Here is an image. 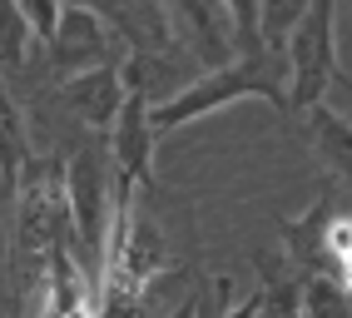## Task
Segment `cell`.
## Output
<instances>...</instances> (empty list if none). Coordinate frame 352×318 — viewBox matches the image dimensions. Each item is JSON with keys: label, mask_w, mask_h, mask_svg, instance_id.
I'll return each mask as SVG.
<instances>
[{"label": "cell", "mask_w": 352, "mask_h": 318, "mask_svg": "<svg viewBox=\"0 0 352 318\" xmlns=\"http://www.w3.org/2000/svg\"><path fill=\"white\" fill-rule=\"evenodd\" d=\"M233 100H268L273 109L293 115V105H288V85L278 80L273 60H228V65H214L208 75H199L194 85H184L179 95L159 100V105L149 109L154 140H164L169 129L189 125V120L214 115V109H223V105H233Z\"/></svg>", "instance_id": "1"}, {"label": "cell", "mask_w": 352, "mask_h": 318, "mask_svg": "<svg viewBox=\"0 0 352 318\" xmlns=\"http://www.w3.org/2000/svg\"><path fill=\"white\" fill-rule=\"evenodd\" d=\"M283 55H288V105L293 115H302L342 75L338 70V0H308Z\"/></svg>", "instance_id": "2"}, {"label": "cell", "mask_w": 352, "mask_h": 318, "mask_svg": "<svg viewBox=\"0 0 352 318\" xmlns=\"http://www.w3.org/2000/svg\"><path fill=\"white\" fill-rule=\"evenodd\" d=\"M124 105L114 115V179L129 189H149L154 184V125H149V95L139 70H124Z\"/></svg>", "instance_id": "3"}, {"label": "cell", "mask_w": 352, "mask_h": 318, "mask_svg": "<svg viewBox=\"0 0 352 318\" xmlns=\"http://www.w3.org/2000/svg\"><path fill=\"white\" fill-rule=\"evenodd\" d=\"M50 45V65H55V75H80V70H95V65H109V30H104V20L95 6H85V0H65V10H60V25L55 35L45 40Z\"/></svg>", "instance_id": "4"}, {"label": "cell", "mask_w": 352, "mask_h": 318, "mask_svg": "<svg viewBox=\"0 0 352 318\" xmlns=\"http://www.w3.org/2000/svg\"><path fill=\"white\" fill-rule=\"evenodd\" d=\"M124 89L129 85H124L120 60H109V65H95V70L69 75L60 85V95L89 129H114V115H120V105H124Z\"/></svg>", "instance_id": "5"}, {"label": "cell", "mask_w": 352, "mask_h": 318, "mask_svg": "<svg viewBox=\"0 0 352 318\" xmlns=\"http://www.w3.org/2000/svg\"><path fill=\"white\" fill-rule=\"evenodd\" d=\"M169 10L194 30V45L208 65H228L233 60V35L223 25V0H169Z\"/></svg>", "instance_id": "6"}, {"label": "cell", "mask_w": 352, "mask_h": 318, "mask_svg": "<svg viewBox=\"0 0 352 318\" xmlns=\"http://www.w3.org/2000/svg\"><path fill=\"white\" fill-rule=\"evenodd\" d=\"M333 219V199H313L308 214L298 219H278V229L288 239V254L308 268V274H327V259H322V229Z\"/></svg>", "instance_id": "7"}, {"label": "cell", "mask_w": 352, "mask_h": 318, "mask_svg": "<svg viewBox=\"0 0 352 318\" xmlns=\"http://www.w3.org/2000/svg\"><path fill=\"white\" fill-rule=\"evenodd\" d=\"M302 120H308V134H313L318 154L333 165V174L352 179V120L338 115V109L322 105V100H318L313 109H302Z\"/></svg>", "instance_id": "8"}, {"label": "cell", "mask_w": 352, "mask_h": 318, "mask_svg": "<svg viewBox=\"0 0 352 318\" xmlns=\"http://www.w3.org/2000/svg\"><path fill=\"white\" fill-rule=\"evenodd\" d=\"M30 159H35V149H30V129H25V120H20L10 89L0 85V179H6V194H10V199H15L20 174H25Z\"/></svg>", "instance_id": "9"}, {"label": "cell", "mask_w": 352, "mask_h": 318, "mask_svg": "<svg viewBox=\"0 0 352 318\" xmlns=\"http://www.w3.org/2000/svg\"><path fill=\"white\" fill-rule=\"evenodd\" d=\"M298 299L308 318H352V293L333 279V274H302Z\"/></svg>", "instance_id": "10"}, {"label": "cell", "mask_w": 352, "mask_h": 318, "mask_svg": "<svg viewBox=\"0 0 352 318\" xmlns=\"http://www.w3.org/2000/svg\"><path fill=\"white\" fill-rule=\"evenodd\" d=\"M223 15H228V35H233L239 60H268L263 55V30H258L263 0H223Z\"/></svg>", "instance_id": "11"}, {"label": "cell", "mask_w": 352, "mask_h": 318, "mask_svg": "<svg viewBox=\"0 0 352 318\" xmlns=\"http://www.w3.org/2000/svg\"><path fill=\"white\" fill-rule=\"evenodd\" d=\"M302 10H308V0H263L258 30H263V55H268V60L288 45V35H293V25L302 20Z\"/></svg>", "instance_id": "12"}, {"label": "cell", "mask_w": 352, "mask_h": 318, "mask_svg": "<svg viewBox=\"0 0 352 318\" xmlns=\"http://www.w3.org/2000/svg\"><path fill=\"white\" fill-rule=\"evenodd\" d=\"M30 55V25H25V15H20L15 0H0V70H20Z\"/></svg>", "instance_id": "13"}, {"label": "cell", "mask_w": 352, "mask_h": 318, "mask_svg": "<svg viewBox=\"0 0 352 318\" xmlns=\"http://www.w3.org/2000/svg\"><path fill=\"white\" fill-rule=\"evenodd\" d=\"M322 259H327V274H333L342 259H352V214L333 209V219H327V229H322Z\"/></svg>", "instance_id": "14"}, {"label": "cell", "mask_w": 352, "mask_h": 318, "mask_svg": "<svg viewBox=\"0 0 352 318\" xmlns=\"http://www.w3.org/2000/svg\"><path fill=\"white\" fill-rule=\"evenodd\" d=\"M15 6H20V15H25L30 35L50 40V35H55V25H60V10H65V0H15Z\"/></svg>", "instance_id": "15"}, {"label": "cell", "mask_w": 352, "mask_h": 318, "mask_svg": "<svg viewBox=\"0 0 352 318\" xmlns=\"http://www.w3.org/2000/svg\"><path fill=\"white\" fill-rule=\"evenodd\" d=\"M219 304H223V318H263V288L248 293V299L233 308V304H228V279H219Z\"/></svg>", "instance_id": "16"}, {"label": "cell", "mask_w": 352, "mask_h": 318, "mask_svg": "<svg viewBox=\"0 0 352 318\" xmlns=\"http://www.w3.org/2000/svg\"><path fill=\"white\" fill-rule=\"evenodd\" d=\"M333 279H338V284H342V288L352 293V259H342V264L333 268Z\"/></svg>", "instance_id": "17"}, {"label": "cell", "mask_w": 352, "mask_h": 318, "mask_svg": "<svg viewBox=\"0 0 352 318\" xmlns=\"http://www.w3.org/2000/svg\"><path fill=\"white\" fill-rule=\"evenodd\" d=\"M194 313H199V299H184V304H179L169 318H194Z\"/></svg>", "instance_id": "18"}, {"label": "cell", "mask_w": 352, "mask_h": 318, "mask_svg": "<svg viewBox=\"0 0 352 318\" xmlns=\"http://www.w3.org/2000/svg\"><path fill=\"white\" fill-rule=\"evenodd\" d=\"M347 20H352V0H347Z\"/></svg>", "instance_id": "19"}]
</instances>
